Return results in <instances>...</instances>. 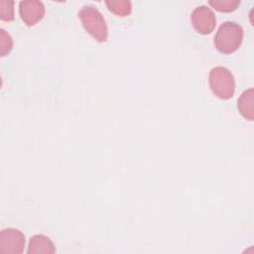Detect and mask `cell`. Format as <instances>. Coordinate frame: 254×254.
Here are the masks:
<instances>
[{
  "mask_svg": "<svg viewBox=\"0 0 254 254\" xmlns=\"http://www.w3.org/2000/svg\"><path fill=\"white\" fill-rule=\"evenodd\" d=\"M242 40V27L235 22L227 21L219 26L214 36V45L220 53L231 54L238 50Z\"/></svg>",
  "mask_w": 254,
  "mask_h": 254,
  "instance_id": "obj_1",
  "label": "cell"
},
{
  "mask_svg": "<svg viewBox=\"0 0 254 254\" xmlns=\"http://www.w3.org/2000/svg\"><path fill=\"white\" fill-rule=\"evenodd\" d=\"M78 17L89 35H91L97 42H106L108 36L107 25L102 14L95 6H83L78 12Z\"/></svg>",
  "mask_w": 254,
  "mask_h": 254,
  "instance_id": "obj_2",
  "label": "cell"
},
{
  "mask_svg": "<svg viewBox=\"0 0 254 254\" xmlns=\"http://www.w3.org/2000/svg\"><path fill=\"white\" fill-rule=\"evenodd\" d=\"M208 82L211 91L220 99H229L235 91L233 74L224 66H215L210 69Z\"/></svg>",
  "mask_w": 254,
  "mask_h": 254,
  "instance_id": "obj_3",
  "label": "cell"
},
{
  "mask_svg": "<svg viewBox=\"0 0 254 254\" xmlns=\"http://www.w3.org/2000/svg\"><path fill=\"white\" fill-rule=\"evenodd\" d=\"M191 24L197 33L201 35L210 34L216 25L215 15L207 6H197L191 12Z\"/></svg>",
  "mask_w": 254,
  "mask_h": 254,
  "instance_id": "obj_4",
  "label": "cell"
},
{
  "mask_svg": "<svg viewBox=\"0 0 254 254\" xmlns=\"http://www.w3.org/2000/svg\"><path fill=\"white\" fill-rule=\"evenodd\" d=\"M25 235L16 228H5L0 232L1 253H22L25 247Z\"/></svg>",
  "mask_w": 254,
  "mask_h": 254,
  "instance_id": "obj_5",
  "label": "cell"
},
{
  "mask_svg": "<svg viewBox=\"0 0 254 254\" xmlns=\"http://www.w3.org/2000/svg\"><path fill=\"white\" fill-rule=\"evenodd\" d=\"M19 14L27 26H34L45 15V6L38 0H23L19 3Z\"/></svg>",
  "mask_w": 254,
  "mask_h": 254,
  "instance_id": "obj_6",
  "label": "cell"
},
{
  "mask_svg": "<svg viewBox=\"0 0 254 254\" xmlns=\"http://www.w3.org/2000/svg\"><path fill=\"white\" fill-rule=\"evenodd\" d=\"M27 252L29 254H53L56 252V248L53 241L48 236L44 234H36L32 236L29 241Z\"/></svg>",
  "mask_w": 254,
  "mask_h": 254,
  "instance_id": "obj_7",
  "label": "cell"
},
{
  "mask_svg": "<svg viewBox=\"0 0 254 254\" xmlns=\"http://www.w3.org/2000/svg\"><path fill=\"white\" fill-rule=\"evenodd\" d=\"M254 89L250 87L243 91L237 100V107L241 115L252 121L254 118Z\"/></svg>",
  "mask_w": 254,
  "mask_h": 254,
  "instance_id": "obj_8",
  "label": "cell"
},
{
  "mask_svg": "<svg viewBox=\"0 0 254 254\" xmlns=\"http://www.w3.org/2000/svg\"><path fill=\"white\" fill-rule=\"evenodd\" d=\"M105 4L112 13L120 17L128 16L132 10V5L129 0H106Z\"/></svg>",
  "mask_w": 254,
  "mask_h": 254,
  "instance_id": "obj_9",
  "label": "cell"
},
{
  "mask_svg": "<svg viewBox=\"0 0 254 254\" xmlns=\"http://www.w3.org/2000/svg\"><path fill=\"white\" fill-rule=\"evenodd\" d=\"M208 4L219 12H232L237 9L240 4L239 0H209Z\"/></svg>",
  "mask_w": 254,
  "mask_h": 254,
  "instance_id": "obj_10",
  "label": "cell"
},
{
  "mask_svg": "<svg viewBox=\"0 0 254 254\" xmlns=\"http://www.w3.org/2000/svg\"><path fill=\"white\" fill-rule=\"evenodd\" d=\"M0 18L3 21L14 20V1L12 0L0 1Z\"/></svg>",
  "mask_w": 254,
  "mask_h": 254,
  "instance_id": "obj_11",
  "label": "cell"
},
{
  "mask_svg": "<svg viewBox=\"0 0 254 254\" xmlns=\"http://www.w3.org/2000/svg\"><path fill=\"white\" fill-rule=\"evenodd\" d=\"M13 48V40L11 36L4 30H0V56L4 57L9 54Z\"/></svg>",
  "mask_w": 254,
  "mask_h": 254,
  "instance_id": "obj_12",
  "label": "cell"
}]
</instances>
